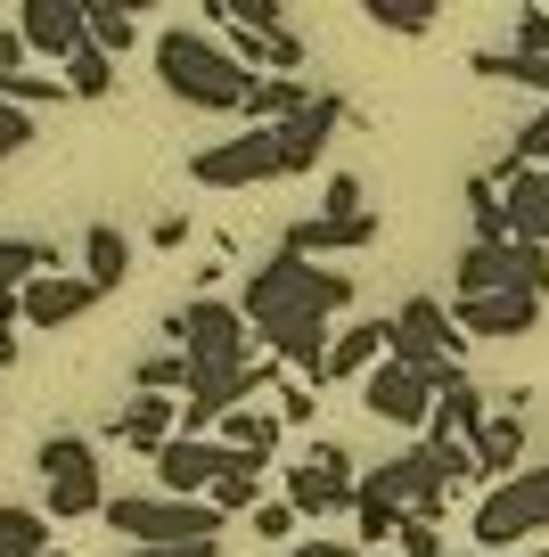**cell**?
Wrapping results in <instances>:
<instances>
[{
    "mask_svg": "<svg viewBox=\"0 0 549 557\" xmlns=\"http://www.w3.org/2000/svg\"><path fill=\"white\" fill-rule=\"evenodd\" d=\"M263 345H271V361L288 369L295 385H328V345H337L328 320H288V329H271Z\"/></svg>",
    "mask_w": 549,
    "mask_h": 557,
    "instance_id": "21",
    "label": "cell"
},
{
    "mask_svg": "<svg viewBox=\"0 0 549 557\" xmlns=\"http://www.w3.org/2000/svg\"><path fill=\"white\" fill-rule=\"evenodd\" d=\"M516 50L549 58V9H516Z\"/></svg>",
    "mask_w": 549,
    "mask_h": 557,
    "instance_id": "40",
    "label": "cell"
},
{
    "mask_svg": "<svg viewBox=\"0 0 549 557\" xmlns=\"http://www.w3.org/2000/svg\"><path fill=\"white\" fill-rule=\"evenodd\" d=\"M467 451H476L484 492H492V484H509V475L525 468V418H516V410H492V418H484V435L467 443Z\"/></svg>",
    "mask_w": 549,
    "mask_h": 557,
    "instance_id": "23",
    "label": "cell"
},
{
    "mask_svg": "<svg viewBox=\"0 0 549 557\" xmlns=\"http://www.w3.org/2000/svg\"><path fill=\"white\" fill-rule=\"evenodd\" d=\"M386 557H394V549H386Z\"/></svg>",
    "mask_w": 549,
    "mask_h": 557,
    "instance_id": "49",
    "label": "cell"
},
{
    "mask_svg": "<svg viewBox=\"0 0 549 557\" xmlns=\"http://www.w3.org/2000/svg\"><path fill=\"white\" fill-rule=\"evenodd\" d=\"M443 557H484V549H443Z\"/></svg>",
    "mask_w": 549,
    "mask_h": 557,
    "instance_id": "47",
    "label": "cell"
},
{
    "mask_svg": "<svg viewBox=\"0 0 549 557\" xmlns=\"http://www.w3.org/2000/svg\"><path fill=\"white\" fill-rule=\"evenodd\" d=\"M107 435L156 459V451H164L172 435H181V401H172V394H132V401H123L115 418H107Z\"/></svg>",
    "mask_w": 549,
    "mask_h": 557,
    "instance_id": "22",
    "label": "cell"
},
{
    "mask_svg": "<svg viewBox=\"0 0 549 557\" xmlns=\"http://www.w3.org/2000/svg\"><path fill=\"white\" fill-rule=\"evenodd\" d=\"M467 533H476V549H484V557H509L516 541L549 533V459H541V468H516L509 484L484 492L476 517H467Z\"/></svg>",
    "mask_w": 549,
    "mask_h": 557,
    "instance_id": "5",
    "label": "cell"
},
{
    "mask_svg": "<svg viewBox=\"0 0 549 557\" xmlns=\"http://www.w3.org/2000/svg\"><path fill=\"white\" fill-rule=\"evenodd\" d=\"M320 418V385H288V401H279V426H312Z\"/></svg>",
    "mask_w": 549,
    "mask_h": 557,
    "instance_id": "41",
    "label": "cell"
},
{
    "mask_svg": "<svg viewBox=\"0 0 549 557\" xmlns=\"http://www.w3.org/2000/svg\"><path fill=\"white\" fill-rule=\"evenodd\" d=\"M337 123H344V99L337 90H320V99L304 107L295 123H279V181H295V173H320V157H328V139H337Z\"/></svg>",
    "mask_w": 549,
    "mask_h": 557,
    "instance_id": "14",
    "label": "cell"
},
{
    "mask_svg": "<svg viewBox=\"0 0 549 557\" xmlns=\"http://www.w3.org/2000/svg\"><path fill=\"white\" fill-rule=\"evenodd\" d=\"M139 9H148V0H83V17H90V50L123 58V50L139 41Z\"/></svg>",
    "mask_w": 549,
    "mask_h": 557,
    "instance_id": "26",
    "label": "cell"
},
{
    "mask_svg": "<svg viewBox=\"0 0 549 557\" xmlns=\"http://www.w3.org/2000/svg\"><path fill=\"white\" fill-rule=\"evenodd\" d=\"M378 238V213H353V222H328V213H304V222H288V255L304 262H328V255H361V246Z\"/></svg>",
    "mask_w": 549,
    "mask_h": 557,
    "instance_id": "20",
    "label": "cell"
},
{
    "mask_svg": "<svg viewBox=\"0 0 549 557\" xmlns=\"http://www.w3.org/2000/svg\"><path fill=\"white\" fill-rule=\"evenodd\" d=\"M58 83H66V99H107V90H115V58L83 41V50H74L66 66H58Z\"/></svg>",
    "mask_w": 549,
    "mask_h": 557,
    "instance_id": "32",
    "label": "cell"
},
{
    "mask_svg": "<svg viewBox=\"0 0 549 557\" xmlns=\"http://www.w3.org/2000/svg\"><path fill=\"white\" fill-rule=\"evenodd\" d=\"M492 181H500V206H509V230H516L525 246H541V255H549V173H533V164L500 157Z\"/></svg>",
    "mask_w": 549,
    "mask_h": 557,
    "instance_id": "16",
    "label": "cell"
},
{
    "mask_svg": "<svg viewBox=\"0 0 549 557\" xmlns=\"http://www.w3.org/2000/svg\"><path fill=\"white\" fill-rule=\"evenodd\" d=\"M156 83L172 90L181 107H206V115H239L255 74L230 58L222 34H197V25H164L156 34Z\"/></svg>",
    "mask_w": 549,
    "mask_h": 557,
    "instance_id": "2",
    "label": "cell"
},
{
    "mask_svg": "<svg viewBox=\"0 0 549 557\" xmlns=\"http://www.w3.org/2000/svg\"><path fill=\"white\" fill-rule=\"evenodd\" d=\"M361 410L378 418V426L427 435V418H435V377H418V369H402V361H378L369 377H361Z\"/></svg>",
    "mask_w": 549,
    "mask_h": 557,
    "instance_id": "11",
    "label": "cell"
},
{
    "mask_svg": "<svg viewBox=\"0 0 549 557\" xmlns=\"http://www.w3.org/2000/svg\"><path fill=\"white\" fill-rule=\"evenodd\" d=\"M0 99H9V107H25V115H34V107H50V99H66V83H58V74H41V66H25V74H17V83L0 90Z\"/></svg>",
    "mask_w": 549,
    "mask_h": 557,
    "instance_id": "35",
    "label": "cell"
},
{
    "mask_svg": "<svg viewBox=\"0 0 549 557\" xmlns=\"http://www.w3.org/2000/svg\"><path fill=\"white\" fill-rule=\"evenodd\" d=\"M312 107V83H295V74H255V90H246V132H279V123H295Z\"/></svg>",
    "mask_w": 549,
    "mask_h": 557,
    "instance_id": "24",
    "label": "cell"
},
{
    "mask_svg": "<svg viewBox=\"0 0 549 557\" xmlns=\"http://www.w3.org/2000/svg\"><path fill=\"white\" fill-rule=\"evenodd\" d=\"M361 17L378 25V34H402V41H418V34H435V0H361Z\"/></svg>",
    "mask_w": 549,
    "mask_h": 557,
    "instance_id": "31",
    "label": "cell"
},
{
    "mask_svg": "<svg viewBox=\"0 0 549 557\" xmlns=\"http://www.w3.org/2000/svg\"><path fill=\"white\" fill-rule=\"evenodd\" d=\"M34 475H41V508H50V524L107 517V475H99V443H90V435H50L34 451Z\"/></svg>",
    "mask_w": 549,
    "mask_h": 557,
    "instance_id": "4",
    "label": "cell"
},
{
    "mask_svg": "<svg viewBox=\"0 0 549 557\" xmlns=\"http://www.w3.org/2000/svg\"><path fill=\"white\" fill-rule=\"evenodd\" d=\"M115 557H222V549H115Z\"/></svg>",
    "mask_w": 549,
    "mask_h": 557,
    "instance_id": "46",
    "label": "cell"
},
{
    "mask_svg": "<svg viewBox=\"0 0 549 557\" xmlns=\"http://www.w3.org/2000/svg\"><path fill=\"white\" fill-rule=\"evenodd\" d=\"M344 304H353V278L328 271V262L288 255V246L263 255L255 271H246V287H239V312H246V329H255V336L288 329V320H337Z\"/></svg>",
    "mask_w": 549,
    "mask_h": 557,
    "instance_id": "1",
    "label": "cell"
},
{
    "mask_svg": "<svg viewBox=\"0 0 549 557\" xmlns=\"http://www.w3.org/2000/svg\"><path fill=\"white\" fill-rule=\"evenodd\" d=\"M25 58H34V50H25V34H17V25H0V90L25 74Z\"/></svg>",
    "mask_w": 549,
    "mask_h": 557,
    "instance_id": "42",
    "label": "cell"
},
{
    "mask_svg": "<svg viewBox=\"0 0 549 557\" xmlns=\"http://www.w3.org/2000/svg\"><path fill=\"white\" fill-rule=\"evenodd\" d=\"M156 246H164V255H172V246H190V213H164V222H156Z\"/></svg>",
    "mask_w": 549,
    "mask_h": 557,
    "instance_id": "45",
    "label": "cell"
},
{
    "mask_svg": "<svg viewBox=\"0 0 549 557\" xmlns=\"http://www.w3.org/2000/svg\"><path fill=\"white\" fill-rule=\"evenodd\" d=\"M222 451H246V459H271L279 451V410H255V401H246V410H230L222 418Z\"/></svg>",
    "mask_w": 549,
    "mask_h": 557,
    "instance_id": "28",
    "label": "cell"
},
{
    "mask_svg": "<svg viewBox=\"0 0 549 557\" xmlns=\"http://www.w3.org/2000/svg\"><path fill=\"white\" fill-rule=\"evenodd\" d=\"M451 320H460V336H492V345H509V336L541 329V296H451Z\"/></svg>",
    "mask_w": 549,
    "mask_h": 557,
    "instance_id": "18",
    "label": "cell"
},
{
    "mask_svg": "<svg viewBox=\"0 0 549 557\" xmlns=\"http://www.w3.org/2000/svg\"><path fill=\"white\" fill-rule=\"evenodd\" d=\"M435 459H443V475H451V492H467V484H484V475H476V451H467V443H435Z\"/></svg>",
    "mask_w": 549,
    "mask_h": 557,
    "instance_id": "38",
    "label": "cell"
},
{
    "mask_svg": "<svg viewBox=\"0 0 549 557\" xmlns=\"http://www.w3.org/2000/svg\"><path fill=\"white\" fill-rule=\"evenodd\" d=\"M467 222H476V238H484V246L516 238V230H509V206H500V181H492V173H476V181H467Z\"/></svg>",
    "mask_w": 549,
    "mask_h": 557,
    "instance_id": "34",
    "label": "cell"
},
{
    "mask_svg": "<svg viewBox=\"0 0 549 557\" xmlns=\"http://www.w3.org/2000/svg\"><path fill=\"white\" fill-rule=\"evenodd\" d=\"M320 213H328V222H353V213H361V181H353V173H328Z\"/></svg>",
    "mask_w": 549,
    "mask_h": 557,
    "instance_id": "37",
    "label": "cell"
},
{
    "mask_svg": "<svg viewBox=\"0 0 549 557\" xmlns=\"http://www.w3.org/2000/svg\"><path fill=\"white\" fill-rule=\"evenodd\" d=\"M17 148H34V115L0 99V157H17Z\"/></svg>",
    "mask_w": 549,
    "mask_h": 557,
    "instance_id": "39",
    "label": "cell"
},
{
    "mask_svg": "<svg viewBox=\"0 0 549 557\" xmlns=\"http://www.w3.org/2000/svg\"><path fill=\"white\" fill-rule=\"evenodd\" d=\"M17 304H25V329H74V320H83V312H99L107 296L90 287L83 271H41Z\"/></svg>",
    "mask_w": 549,
    "mask_h": 557,
    "instance_id": "15",
    "label": "cell"
},
{
    "mask_svg": "<svg viewBox=\"0 0 549 557\" xmlns=\"http://www.w3.org/2000/svg\"><path fill=\"white\" fill-rule=\"evenodd\" d=\"M222 475H230V451H222V443L172 435L164 451H156V492H172V500H206Z\"/></svg>",
    "mask_w": 549,
    "mask_h": 557,
    "instance_id": "13",
    "label": "cell"
},
{
    "mask_svg": "<svg viewBox=\"0 0 549 557\" xmlns=\"http://www.w3.org/2000/svg\"><path fill=\"white\" fill-rule=\"evenodd\" d=\"M509 157H516V164H533V173H549V107L516 123V148H509Z\"/></svg>",
    "mask_w": 549,
    "mask_h": 557,
    "instance_id": "36",
    "label": "cell"
},
{
    "mask_svg": "<svg viewBox=\"0 0 549 557\" xmlns=\"http://www.w3.org/2000/svg\"><path fill=\"white\" fill-rule=\"evenodd\" d=\"M50 549H58L50 508H0V557H50Z\"/></svg>",
    "mask_w": 549,
    "mask_h": 557,
    "instance_id": "27",
    "label": "cell"
},
{
    "mask_svg": "<svg viewBox=\"0 0 549 557\" xmlns=\"http://www.w3.org/2000/svg\"><path fill=\"white\" fill-rule=\"evenodd\" d=\"M50 557H74V549H50Z\"/></svg>",
    "mask_w": 549,
    "mask_h": 557,
    "instance_id": "48",
    "label": "cell"
},
{
    "mask_svg": "<svg viewBox=\"0 0 549 557\" xmlns=\"http://www.w3.org/2000/svg\"><path fill=\"white\" fill-rule=\"evenodd\" d=\"M41 271H58V255L41 238H0V296H25Z\"/></svg>",
    "mask_w": 549,
    "mask_h": 557,
    "instance_id": "30",
    "label": "cell"
},
{
    "mask_svg": "<svg viewBox=\"0 0 549 557\" xmlns=\"http://www.w3.org/2000/svg\"><path fill=\"white\" fill-rule=\"evenodd\" d=\"M190 181L197 189H263V181H279V139L271 132H230L222 148H197L190 157Z\"/></svg>",
    "mask_w": 549,
    "mask_h": 557,
    "instance_id": "10",
    "label": "cell"
},
{
    "mask_svg": "<svg viewBox=\"0 0 549 557\" xmlns=\"http://www.w3.org/2000/svg\"><path fill=\"white\" fill-rule=\"evenodd\" d=\"M164 336L190 352L197 369H239V361H255V352H246V336H255V329H246V312H239V304H222V296H190L181 312L164 320Z\"/></svg>",
    "mask_w": 549,
    "mask_h": 557,
    "instance_id": "8",
    "label": "cell"
},
{
    "mask_svg": "<svg viewBox=\"0 0 549 557\" xmlns=\"http://www.w3.org/2000/svg\"><path fill=\"white\" fill-rule=\"evenodd\" d=\"M255 533H263V541H288V533H295V508H288V500H263V508H255Z\"/></svg>",
    "mask_w": 549,
    "mask_h": 557,
    "instance_id": "43",
    "label": "cell"
},
{
    "mask_svg": "<svg viewBox=\"0 0 549 557\" xmlns=\"http://www.w3.org/2000/svg\"><path fill=\"white\" fill-rule=\"evenodd\" d=\"M451 296H549V255L525 238H467L460 262H451Z\"/></svg>",
    "mask_w": 549,
    "mask_h": 557,
    "instance_id": "6",
    "label": "cell"
},
{
    "mask_svg": "<svg viewBox=\"0 0 549 557\" xmlns=\"http://www.w3.org/2000/svg\"><path fill=\"white\" fill-rule=\"evenodd\" d=\"M83 278L99 287V296H115L123 278H132V238H123L115 222H90L83 230Z\"/></svg>",
    "mask_w": 549,
    "mask_h": 557,
    "instance_id": "25",
    "label": "cell"
},
{
    "mask_svg": "<svg viewBox=\"0 0 549 557\" xmlns=\"http://www.w3.org/2000/svg\"><path fill=\"white\" fill-rule=\"evenodd\" d=\"M222 508L213 500H172V492H123L107 500V533L132 549H222Z\"/></svg>",
    "mask_w": 549,
    "mask_h": 557,
    "instance_id": "3",
    "label": "cell"
},
{
    "mask_svg": "<svg viewBox=\"0 0 549 557\" xmlns=\"http://www.w3.org/2000/svg\"><path fill=\"white\" fill-rule=\"evenodd\" d=\"M190 385H197V361L172 345V352H148V361H139V385H132V394H172V401H181Z\"/></svg>",
    "mask_w": 549,
    "mask_h": 557,
    "instance_id": "33",
    "label": "cell"
},
{
    "mask_svg": "<svg viewBox=\"0 0 549 557\" xmlns=\"http://www.w3.org/2000/svg\"><path fill=\"white\" fill-rule=\"evenodd\" d=\"M467 66H476L484 83H516V90H541V107H549V58H525V50H476Z\"/></svg>",
    "mask_w": 549,
    "mask_h": 557,
    "instance_id": "29",
    "label": "cell"
},
{
    "mask_svg": "<svg viewBox=\"0 0 549 557\" xmlns=\"http://www.w3.org/2000/svg\"><path fill=\"white\" fill-rule=\"evenodd\" d=\"M460 320H451V304H435V296H411V304H394V361L402 369H418V377H435L443 385L451 369H460Z\"/></svg>",
    "mask_w": 549,
    "mask_h": 557,
    "instance_id": "9",
    "label": "cell"
},
{
    "mask_svg": "<svg viewBox=\"0 0 549 557\" xmlns=\"http://www.w3.org/2000/svg\"><path fill=\"white\" fill-rule=\"evenodd\" d=\"M17 34H25L34 58L66 66V58L90 41V17H83V0H17Z\"/></svg>",
    "mask_w": 549,
    "mask_h": 557,
    "instance_id": "12",
    "label": "cell"
},
{
    "mask_svg": "<svg viewBox=\"0 0 549 557\" xmlns=\"http://www.w3.org/2000/svg\"><path fill=\"white\" fill-rule=\"evenodd\" d=\"M279 484H288V508H295V517H353V508H361L353 451H344V443H328V435H312V451L295 459Z\"/></svg>",
    "mask_w": 549,
    "mask_h": 557,
    "instance_id": "7",
    "label": "cell"
},
{
    "mask_svg": "<svg viewBox=\"0 0 549 557\" xmlns=\"http://www.w3.org/2000/svg\"><path fill=\"white\" fill-rule=\"evenodd\" d=\"M484 385L467 377V369H451L443 385H435V418H427V443H476L484 435Z\"/></svg>",
    "mask_w": 549,
    "mask_h": 557,
    "instance_id": "19",
    "label": "cell"
},
{
    "mask_svg": "<svg viewBox=\"0 0 549 557\" xmlns=\"http://www.w3.org/2000/svg\"><path fill=\"white\" fill-rule=\"evenodd\" d=\"M378 361H394V312H361V320H344L337 345H328V385L369 377Z\"/></svg>",
    "mask_w": 549,
    "mask_h": 557,
    "instance_id": "17",
    "label": "cell"
},
{
    "mask_svg": "<svg viewBox=\"0 0 549 557\" xmlns=\"http://www.w3.org/2000/svg\"><path fill=\"white\" fill-rule=\"evenodd\" d=\"M288 557H361V541H295Z\"/></svg>",
    "mask_w": 549,
    "mask_h": 557,
    "instance_id": "44",
    "label": "cell"
}]
</instances>
